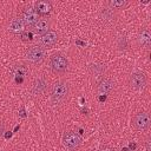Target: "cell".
Wrapping results in <instances>:
<instances>
[{"label": "cell", "instance_id": "6da1fadb", "mask_svg": "<svg viewBox=\"0 0 151 151\" xmlns=\"http://www.w3.org/2000/svg\"><path fill=\"white\" fill-rule=\"evenodd\" d=\"M68 96V84L63 81V80H58L53 84L52 88H51V99L52 103L58 105L61 104L63 101L66 100Z\"/></svg>", "mask_w": 151, "mask_h": 151}, {"label": "cell", "instance_id": "7a4b0ae2", "mask_svg": "<svg viewBox=\"0 0 151 151\" xmlns=\"http://www.w3.org/2000/svg\"><path fill=\"white\" fill-rule=\"evenodd\" d=\"M67 59L65 55L60 54V53H57V54H53L50 59V66H51V70L55 73H61L64 71H66L67 68Z\"/></svg>", "mask_w": 151, "mask_h": 151}, {"label": "cell", "instance_id": "3957f363", "mask_svg": "<svg viewBox=\"0 0 151 151\" xmlns=\"http://www.w3.org/2000/svg\"><path fill=\"white\" fill-rule=\"evenodd\" d=\"M45 57H46V50L41 46H32L26 52V58L33 64L41 63L45 59Z\"/></svg>", "mask_w": 151, "mask_h": 151}, {"label": "cell", "instance_id": "277c9868", "mask_svg": "<svg viewBox=\"0 0 151 151\" xmlns=\"http://www.w3.org/2000/svg\"><path fill=\"white\" fill-rule=\"evenodd\" d=\"M150 123H151L150 116L146 112H138L134 114V117L132 119L133 126L139 131H146L150 126Z\"/></svg>", "mask_w": 151, "mask_h": 151}, {"label": "cell", "instance_id": "5b68a950", "mask_svg": "<svg viewBox=\"0 0 151 151\" xmlns=\"http://www.w3.org/2000/svg\"><path fill=\"white\" fill-rule=\"evenodd\" d=\"M20 18L24 21L25 26H28V27H33L38 22V20H39L38 13H37L35 8H33V7L24 8V11L21 12V17Z\"/></svg>", "mask_w": 151, "mask_h": 151}, {"label": "cell", "instance_id": "8992f818", "mask_svg": "<svg viewBox=\"0 0 151 151\" xmlns=\"http://www.w3.org/2000/svg\"><path fill=\"white\" fill-rule=\"evenodd\" d=\"M63 143H64V145L67 149H70V150H77L80 146L81 139H80V137H79L78 133H76L73 131H68V132H66L64 134Z\"/></svg>", "mask_w": 151, "mask_h": 151}, {"label": "cell", "instance_id": "52a82bcc", "mask_svg": "<svg viewBox=\"0 0 151 151\" xmlns=\"http://www.w3.org/2000/svg\"><path fill=\"white\" fill-rule=\"evenodd\" d=\"M146 85V77L142 72H134L130 76V86L134 90H143Z\"/></svg>", "mask_w": 151, "mask_h": 151}, {"label": "cell", "instance_id": "ba28073f", "mask_svg": "<svg viewBox=\"0 0 151 151\" xmlns=\"http://www.w3.org/2000/svg\"><path fill=\"white\" fill-rule=\"evenodd\" d=\"M57 40H58L57 32L50 29L45 34L41 35V38H40V45L44 46V47H51V46H53L57 42Z\"/></svg>", "mask_w": 151, "mask_h": 151}, {"label": "cell", "instance_id": "9c48e42d", "mask_svg": "<svg viewBox=\"0 0 151 151\" xmlns=\"http://www.w3.org/2000/svg\"><path fill=\"white\" fill-rule=\"evenodd\" d=\"M35 11L40 15H48L52 11V4L47 0H40L35 2Z\"/></svg>", "mask_w": 151, "mask_h": 151}, {"label": "cell", "instance_id": "30bf717a", "mask_svg": "<svg viewBox=\"0 0 151 151\" xmlns=\"http://www.w3.org/2000/svg\"><path fill=\"white\" fill-rule=\"evenodd\" d=\"M113 87H114V83H113L111 79H109V78H103V79L98 83V85H97V91H98L99 93L106 94V93L111 92V91L113 90Z\"/></svg>", "mask_w": 151, "mask_h": 151}, {"label": "cell", "instance_id": "8fae6325", "mask_svg": "<svg viewBox=\"0 0 151 151\" xmlns=\"http://www.w3.org/2000/svg\"><path fill=\"white\" fill-rule=\"evenodd\" d=\"M24 28H25V24L21 20V18L12 19L9 22V26H8V29L14 34H19V33L21 34V32H24Z\"/></svg>", "mask_w": 151, "mask_h": 151}, {"label": "cell", "instance_id": "7c38bea8", "mask_svg": "<svg viewBox=\"0 0 151 151\" xmlns=\"http://www.w3.org/2000/svg\"><path fill=\"white\" fill-rule=\"evenodd\" d=\"M33 31L37 34H45L47 31H50V20L48 19H39L38 22L33 26Z\"/></svg>", "mask_w": 151, "mask_h": 151}, {"label": "cell", "instance_id": "4fadbf2b", "mask_svg": "<svg viewBox=\"0 0 151 151\" xmlns=\"http://www.w3.org/2000/svg\"><path fill=\"white\" fill-rule=\"evenodd\" d=\"M138 42L143 47H149L151 44V32L149 28H143L138 34Z\"/></svg>", "mask_w": 151, "mask_h": 151}, {"label": "cell", "instance_id": "5bb4252c", "mask_svg": "<svg viewBox=\"0 0 151 151\" xmlns=\"http://www.w3.org/2000/svg\"><path fill=\"white\" fill-rule=\"evenodd\" d=\"M46 88V80L44 78H39L34 81V85H33V92L35 94H40L45 91Z\"/></svg>", "mask_w": 151, "mask_h": 151}, {"label": "cell", "instance_id": "9a60e30c", "mask_svg": "<svg viewBox=\"0 0 151 151\" xmlns=\"http://www.w3.org/2000/svg\"><path fill=\"white\" fill-rule=\"evenodd\" d=\"M107 5L111 7V8H114V9H120L123 7H125L127 5V2L125 0H111L107 2Z\"/></svg>", "mask_w": 151, "mask_h": 151}, {"label": "cell", "instance_id": "2e32d148", "mask_svg": "<svg viewBox=\"0 0 151 151\" xmlns=\"http://www.w3.org/2000/svg\"><path fill=\"white\" fill-rule=\"evenodd\" d=\"M14 73H15L17 77H24V76H26L28 73V68L25 65H19V66H15Z\"/></svg>", "mask_w": 151, "mask_h": 151}, {"label": "cell", "instance_id": "e0dca14e", "mask_svg": "<svg viewBox=\"0 0 151 151\" xmlns=\"http://www.w3.org/2000/svg\"><path fill=\"white\" fill-rule=\"evenodd\" d=\"M105 70V65H91V71L94 73V74H101Z\"/></svg>", "mask_w": 151, "mask_h": 151}, {"label": "cell", "instance_id": "ac0fdd59", "mask_svg": "<svg viewBox=\"0 0 151 151\" xmlns=\"http://www.w3.org/2000/svg\"><path fill=\"white\" fill-rule=\"evenodd\" d=\"M20 38H21L22 41H31L33 39V33L28 32V31H24V32H21Z\"/></svg>", "mask_w": 151, "mask_h": 151}, {"label": "cell", "instance_id": "d6986e66", "mask_svg": "<svg viewBox=\"0 0 151 151\" xmlns=\"http://www.w3.org/2000/svg\"><path fill=\"white\" fill-rule=\"evenodd\" d=\"M126 39L125 38H122L120 39V42H119V48H126Z\"/></svg>", "mask_w": 151, "mask_h": 151}, {"label": "cell", "instance_id": "ffe728a7", "mask_svg": "<svg viewBox=\"0 0 151 151\" xmlns=\"http://www.w3.org/2000/svg\"><path fill=\"white\" fill-rule=\"evenodd\" d=\"M99 151H116L113 147H109V146H105V147H101Z\"/></svg>", "mask_w": 151, "mask_h": 151}, {"label": "cell", "instance_id": "44dd1931", "mask_svg": "<svg viewBox=\"0 0 151 151\" xmlns=\"http://www.w3.org/2000/svg\"><path fill=\"white\" fill-rule=\"evenodd\" d=\"M137 147V145L134 144V143H130V149H132V150H134Z\"/></svg>", "mask_w": 151, "mask_h": 151}, {"label": "cell", "instance_id": "7402d4cb", "mask_svg": "<svg viewBox=\"0 0 151 151\" xmlns=\"http://www.w3.org/2000/svg\"><path fill=\"white\" fill-rule=\"evenodd\" d=\"M105 99H106V96H105V94H104V96H100V97H99V100H100V101H104Z\"/></svg>", "mask_w": 151, "mask_h": 151}, {"label": "cell", "instance_id": "603a6c76", "mask_svg": "<svg viewBox=\"0 0 151 151\" xmlns=\"http://www.w3.org/2000/svg\"><path fill=\"white\" fill-rule=\"evenodd\" d=\"M20 116H21V117H26V114H25V111H24V109H21V111H20Z\"/></svg>", "mask_w": 151, "mask_h": 151}, {"label": "cell", "instance_id": "cb8c5ba5", "mask_svg": "<svg viewBox=\"0 0 151 151\" xmlns=\"http://www.w3.org/2000/svg\"><path fill=\"white\" fill-rule=\"evenodd\" d=\"M146 149H147V151H150V140L146 142Z\"/></svg>", "mask_w": 151, "mask_h": 151}, {"label": "cell", "instance_id": "d4e9b609", "mask_svg": "<svg viewBox=\"0 0 151 151\" xmlns=\"http://www.w3.org/2000/svg\"><path fill=\"white\" fill-rule=\"evenodd\" d=\"M77 44H79V45H85V42H81V41H77Z\"/></svg>", "mask_w": 151, "mask_h": 151}, {"label": "cell", "instance_id": "484cf974", "mask_svg": "<svg viewBox=\"0 0 151 151\" xmlns=\"http://www.w3.org/2000/svg\"><path fill=\"white\" fill-rule=\"evenodd\" d=\"M123 151H127V149H123Z\"/></svg>", "mask_w": 151, "mask_h": 151}]
</instances>
